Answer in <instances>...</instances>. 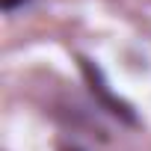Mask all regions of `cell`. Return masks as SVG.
<instances>
[{"label":"cell","instance_id":"1","mask_svg":"<svg viewBox=\"0 0 151 151\" xmlns=\"http://www.w3.org/2000/svg\"><path fill=\"white\" fill-rule=\"evenodd\" d=\"M80 68H83V74H86V83H89V92L101 101V107L107 110V113H113L116 119H122V122H127V124H133L136 122V116H133V110L124 104V101H119L113 92H110V86L104 83V74H101V68L98 65H92V59H83L80 56Z\"/></svg>","mask_w":151,"mask_h":151},{"label":"cell","instance_id":"2","mask_svg":"<svg viewBox=\"0 0 151 151\" xmlns=\"http://www.w3.org/2000/svg\"><path fill=\"white\" fill-rule=\"evenodd\" d=\"M27 3H33V0H0V6H3V12H6V15H12V12L24 9Z\"/></svg>","mask_w":151,"mask_h":151}]
</instances>
